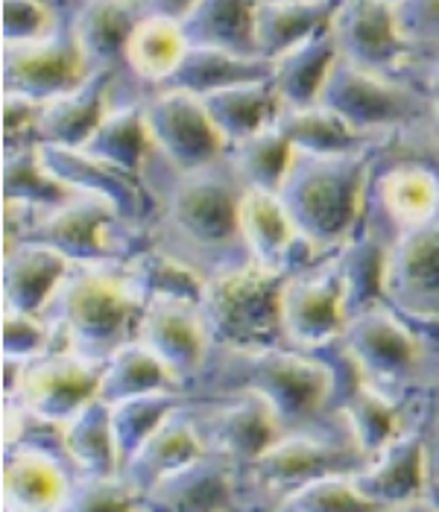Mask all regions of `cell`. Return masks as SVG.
<instances>
[{"label":"cell","mask_w":439,"mask_h":512,"mask_svg":"<svg viewBox=\"0 0 439 512\" xmlns=\"http://www.w3.org/2000/svg\"><path fill=\"white\" fill-rule=\"evenodd\" d=\"M41 156L47 161V167L65 179L71 188L77 191H88V194H100V197L112 199L120 211H138V191L135 182L129 179L132 173H123L118 167H109L97 158H91L82 150H71V147H47L39 144Z\"/></svg>","instance_id":"obj_33"},{"label":"cell","mask_w":439,"mask_h":512,"mask_svg":"<svg viewBox=\"0 0 439 512\" xmlns=\"http://www.w3.org/2000/svg\"><path fill=\"white\" fill-rule=\"evenodd\" d=\"M200 97L205 109H208V115L214 118V123L223 129V135L229 138V144H238L243 138H249L252 132L264 129L284 109L279 91H276L270 77L226 85V88L208 91V94H200Z\"/></svg>","instance_id":"obj_29"},{"label":"cell","mask_w":439,"mask_h":512,"mask_svg":"<svg viewBox=\"0 0 439 512\" xmlns=\"http://www.w3.org/2000/svg\"><path fill=\"white\" fill-rule=\"evenodd\" d=\"M337 56H340V50H337L331 27L287 47L281 56H276L270 79L279 91L281 103L290 109L314 106L320 97L322 82L328 77L331 65L337 62Z\"/></svg>","instance_id":"obj_27"},{"label":"cell","mask_w":439,"mask_h":512,"mask_svg":"<svg viewBox=\"0 0 439 512\" xmlns=\"http://www.w3.org/2000/svg\"><path fill=\"white\" fill-rule=\"evenodd\" d=\"M317 103L349 120L358 132L399 126L434 112L431 100L416 97L410 88L387 79L384 71L363 68L346 56H337V62L331 65Z\"/></svg>","instance_id":"obj_5"},{"label":"cell","mask_w":439,"mask_h":512,"mask_svg":"<svg viewBox=\"0 0 439 512\" xmlns=\"http://www.w3.org/2000/svg\"><path fill=\"white\" fill-rule=\"evenodd\" d=\"M255 6L258 0H200L182 24L191 41L217 44L243 56H258L252 39Z\"/></svg>","instance_id":"obj_35"},{"label":"cell","mask_w":439,"mask_h":512,"mask_svg":"<svg viewBox=\"0 0 439 512\" xmlns=\"http://www.w3.org/2000/svg\"><path fill=\"white\" fill-rule=\"evenodd\" d=\"M144 15L141 0H85L71 36L82 47L94 71H112L123 62L126 41Z\"/></svg>","instance_id":"obj_24"},{"label":"cell","mask_w":439,"mask_h":512,"mask_svg":"<svg viewBox=\"0 0 439 512\" xmlns=\"http://www.w3.org/2000/svg\"><path fill=\"white\" fill-rule=\"evenodd\" d=\"M3 460V507L12 510H62L68 501V477L39 445H18Z\"/></svg>","instance_id":"obj_22"},{"label":"cell","mask_w":439,"mask_h":512,"mask_svg":"<svg viewBox=\"0 0 439 512\" xmlns=\"http://www.w3.org/2000/svg\"><path fill=\"white\" fill-rule=\"evenodd\" d=\"M126 276L135 284V290L147 299H185V302H200L205 278L194 273L188 264L176 261L167 252H144L135 255V261L126 267Z\"/></svg>","instance_id":"obj_42"},{"label":"cell","mask_w":439,"mask_h":512,"mask_svg":"<svg viewBox=\"0 0 439 512\" xmlns=\"http://www.w3.org/2000/svg\"><path fill=\"white\" fill-rule=\"evenodd\" d=\"M293 144L287 135L273 123L264 129L252 132L238 144H232V167L240 185L246 188H264V191H279L284 182V173L293 158Z\"/></svg>","instance_id":"obj_39"},{"label":"cell","mask_w":439,"mask_h":512,"mask_svg":"<svg viewBox=\"0 0 439 512\" xmlns=\"http://www.w3.org/2000/svg\"><path fill=\"white\" fill-rule=\"evenodd\" d=\"M428 454L419 436H393L381 451L366 457V463L352 472L358 486L381 507L413 504L428 483Z\"/></svg>","instance_id":"obj_18"},{"label":"cell","mask_w":439,"mask_h":512,"mask_svg":"<svg viewBox=\"0 0 439 512\" xmlns=\"http://www.w3.org/2000/svg\"><path fill=\"white\" fill-rule=\"evenodd\" d=\"M378 194L387 214L401 229L434 220L439 211V179L422 164H399L378 182Z\"/></svg>","instance_id":"obj_36"},{"label":"cell","mask_w":439,"mask_h":512,"mask_svg":"<svg viewBox=\"0 0 439 512\" xmlns=\"http://www.w3.org/2000/svg\"><path fill=\"white\" fill-rule=\"evenodd\" d=\"M59 442L68 454V460L85 477L97 474H120V457L112 419H109V401L100 395L85 401L74 416H68L59 425Z\"/></svg>","instance_id":"obj_30"},{"label":"cell","mask_w":439,"mask_h":512,"mask_svg":"<svg viewBox=\"0 0 439 512\" xmlns=\"http://www.w3.org/2000/svg\"><path fill=\"white\" fill-rule=\"evenodd\" d=\"M77 188H71L65 179H59L41 156V147H15L12 156L3 164V197L15 205H36L53 208L68 197H74Z\"/></svg>","instance_id":"obj_37"},{"label":"cell","mask_w":439,"mask_h":512,"mask_svg":"<svg viewBox=\"0 0 439 512\" xmlns=\"http://www.w3.org/2000/svg\"><path fill=\"white\" fill-rule=\"evenodd\" d=\"M141 507L153 510H226L232 507L229 457L205 451L202 457L161 474L141 495Z\"/></svg>","instance_id":"obj_19"},{"label":"cell","mask_w":439,"mask_h":512,"mask_svg":"<svg viewBox=\"0 0 439 512\" xmlns=\"http://www.w3.org/2000/svg\"><path fill=\"white\" fill-rule=\"evenodd\" d=\"M349 299L340 264L287 276L281 284V334L293 349L311 352L343 334Z\"/></svg>","instance_id":"obj_9"},{"label":"cell","mask_w":439,"mask_h":512,"mask_svg":"<svg viewBox=\"0 0 439 512\" xmlns=\"http://www.w3.org/2000/svg\"><path fill=\"white\" fill-rule=\"evenodd\" d=\"M179 378L176 372L161 360L147 343L123 340L109 355L103 357V381H100V398L118 401L126 395L159 393V390H176Z\"/></svg>","instance_id":"obj_32"},{"label":"cell","mask_w":439,"mask_h":512,"mask_svg":"<svg viewBox=\"0 0 439 512\" xmlns=\"http://www.w3.org/2000/svg\"><path fill=\"white\" fill-rule=\"evenodd\" d=\"M428 91H431V109H434V115H439V62H437V68L431 71Z\"/></svg>","instance_id":"obj_51"},{"label":"cell","mask_w":439,"mask_h":512,"mask_svg":"<svg viewBox=\"0 0 439 512\" xmlns=\"http://www.w3.org/2000/svg\"><path fill=\"white\" fill-rule=\"evenodd\" d=\"M100 381L103 357L82 355L77 349L41 352L21 369L12 393L33 416L62 425L85 401L100 395Z\"/></svg>","instance_id":"obj_8"},{"label":"cell","mask_w":439,"mask_h":512,"mask_svg":"<svg viewBox=\"0 0 439 512\" xmlns=\"http://www.w3.org/2000/svg\"><path fill=\"white\" fill-rule=\"evenodd\" d=\"M50 3L44 0H3V41H30L47 36Z\"/></svg>","instance_id":"obj_47"},{"label":"cell","mask_w":439,"mask_h":512,"mask_svg":"<svg viewBox=\"0 0 439 512\" xmlns=\"http://www.w3.org/2000/svg\"><path fill=\"white\" fill-rule=\"evenodd\" d=\"M176 407H179V398L173 390L126 395L118 401H109V419H112V434L118 445L120 469Z\"/></svg>","instance_id":"obj_40"},{"label":"cell","mask_w":439,"mask_h":512,"mask_svg":"<svg viewBox=\"0 0 439 512\" xmlns=\"http://www.w3.org/2000/svg\"><path fill=\"white\" fill-rule=\"evenodd\" d=\"M50 305L68 349L106 357L123 343L129 328H138L147 302L126 273L118 276L100 264H82L80 273L62 281Z\"/></svg>","instance_id":"obj_2"},{"label":"cell","mask_w":439,"mask_h":512,"mask_svg":"<svg viewBox=\"0 0 439 512\" xmlns=\"http://www.w3.org/2000/svg\"><path fill=\"white\" fill-rule=\"evenodd\" d=\"M384 3H390V6H399L401 0H384Z\"/></svg>","instance_id":"obj_52"},{"label":"cell","mask_w":439,"mask_h":512,"mask_svg":"<svg viewBox=\"0 0 439 512\" xmlns=\"http://www.w3.org/2000/svg\"><path fill=\"white\" fill-rule=\"evenodd\" d=\"M44 3H50V0H44Z\"/></svg>","instance_id":"obj_53"},{"label":"cell","mask_w":439,"mask_h":512,"mask_svg":"<svg viewBox=\"0 0 439 512\" xmlns=\"http://www.w3.org/2000/svg\"><path fill=\"white\" fill-rule=\"evenodd\" d=\"M384 252L375 243H358L346 252V258H340V273L346 281V299H349V311L352 308H366L375 305V296L384 299L381 293V273H384Z\"/></svg>","instance_id":"obj_44"},{"label":"cell","mask_w":439,"mask_h":512,"mask_svg":"<svg viewBox=\"0 0 439 512\" xmlns=\"http://www.w3.org/2000/svg\"><path fill=\"white\" fill-rule=\"evenodd\" d=\"M276 126L287 135L296 150L305 153H349L358 150V129L343 120L337 112L325 109L320 103L290 109L284 106L276 115Z\"/></svg>","instance_id":"obj_38"},{"label":"cell","mask_w":439,"mask_h":512,"mask_svg":"<svg viewBox=\"0 0 439 512\" xmlns=\"http://www.w3.org/2000/svg\"><path fill=\"white\" fill-rule=\"evenodd\" d=\"M331 33L340 56L372 71H390L407 53L396 9L384 0H340L331 18Z\"/></svg>","instance_id":"obj_13"},{"label":"cell","mask_w":439,"mask_h":512,"mask_svg":"<svg viewBox=\"0 0 439 512\" xmlns=\"http://www.w3.org/2000/svg\"><path fill=\"white\" fill-rule=\"evenodd\" d=\"M340 0H258L252 39L261 59H276L287 47L331 27Z\"/></svg>","instance_id":"obj_25"},{"label":"cell","mask_w":439,"mask_h":512,"mask_svg":"<svg viewBox=\"0 0 439 512\" xmlns=\"http://www.w3.org/2000/svg\"><path fill=\"white\" fill-rule=\"evenodd\" d=\"M208 451L197 422L176 416V410L161 422L153 434L141 442V448L123 463V477L144 495L150 483H156L161 474L173 472L191 460H197Z\"/></svg>","instance_id":"obj_26"},{"label":"cell","mask_w":439,"mask_h":512,"mask_svg":"<svg viewBox=\"0 0 439 512\" xmlns=\"http://www.w3.org/2000/svg\"><path fill=\"white\" fill-rule=\"evenodd\" d=\"M238 226L252 261L273 267V270H281V264L290 258L293 246L302 240L279 194L264 191V188L243 185Z\"/></svg>","instance_id":"obj_23"},{"label":"cell","mask_w":439,"mask_h":512,"mask_svg":"<svg viewBox=\"0 0 439 512\" xmlns=\"http://www.w3.org/2000/svg\"><path fill=\"white\" fill-rule=\"evenodd\" d=\"M144 120L153 150H159L179 173L211 167L226 150H232L229 138L194 91L161 88L144 106Z\"/></svg>","instance_id":"obj_6"},{"label":"cell","mask_w":439,"mask_h":512,"mask_svg":"<svg viewBox=\"0 0 439 512\" xmlns=\"http://www.w3.org/2000/svg\"><path fill=\"white\" fill-rule=\"evenodd\" d=\"M135 337L147 343L176 372L179 381H185L202 366L211 331L200 311V302L147 299Z\"/></svg>","instance_id":"obj_14"},{"label":"cell","mask_w":439,"mask_h":512,"mask_svg":"<svg viewBox=\"0 0 439 512\" xmlns=\"http://www.w3.org/2000/svg\"><path fill=\"white\" fill-rule=\"evenodd\" d=\"M115 214L120 208L112 199L77 191L65 202L44 208L33 226V237L56 246L71 261L100 264L103 255H109V223Z\"/></svg>","instance_id":"obj_15"},{"label":"cell","mask_w":439,"mask_h":512,"mask_svg":"<svg viewBox=\"0 0 439 512\" xmlns=\"http://www.w3.org/2000/svg\"><path fill=\"white\" fill-rule=\"evenodd\" d=\"M343 419L352 434V445H358L363 457L381 451L393 436H399V410L381 393V387L363 381L349 401L343 404Z\"/></svg>","instance_id":"obj_41"},{"label":"cell","mask_w":439,"mask_h":512,"mask_svg":"<svg viewBox=\"0 0 439 512\" xmlns=\"http://www.w3.org/2000/svg\"><path fill=\"white\" fill-rule=\"evenodd\" d=\"M71 276V258L50 243L30 240L6 252L3 261V305L21 314H44L62 281Z\"/></svg>","instance_id":"obj_20"},{"label":"cell","mask_w":439,"mask_h":512,"mask_svg":"<svg viewBox=\"0 0 439 512\" xmlns=\"http://www.w3.org/2000/svg\"><path fill=\"white\" fill-rule=\"evenodd\" d=\"M197 428L211 451L243 463H252L284 434V425L270 401L252 390H240L235 404L211 410L202 422H197Z\"/></svg>","instance_id":"obj_17"},{"label":"cell","mask_w":439,"mask_h":512,"mask_svg":"<svg viewBox=\"0 0 439 512\" xmlns=\"http://www.w3.org/2000/svg\"><path fill=\"white\" fill-rule=\"evenodd\" d=\"M340 343L363 381L375 387L399 384L416 372L422 360L419 337L387 305L378 302L349 314Z\"/></svg>","instance_id":"obj_7"},{"label":"cell","mask_w":439,"mask_h":512,"mask_svg":"<svg viewBox=\"0 0 439 512\" xmlns=\"http://www.w3.org/2000/svg\"><path fill=\"white\" fill-rule=\"evenodd\" d=\"M50 343V328L39 314H21L3 308V357L33 360Z\"/></svg>","instance_id":"obj_46"},{"label":"cell","mask_w":439,"mask_h":512,"mask_svg":"<svg viewBox=\"0 0 439 512\" xmlns=\"http://www.w3.org/2000/svg\"><path fill=\"white\" fill-rule=\"evenodd\" d=\"M240 182V179H238ZM211 167L182 173L170 194V223L197 246H226L240 235L238 214L243 185Z\"/></svg>","instance_id":"obj_12"},{"label":"cell","mask_w":439,"mask_h":512,"mask_svg":"<svg viewBox=\"0 0 439 512\" xmlns=\"http://www.w3.org/2000/svg\"><path fill=\"white\" fill-rule=\"evenodd\" d=\"M270 71H273L270 59L243 56V53L217 47V44H205V41H191L176 74L159 88H185L194 94H208V91L249 82V79H267Z\"/></svg>","instance_id":"obj_28"},{"label":"cell","mask_w":439,"mask_h":512,"mask_svg":"<svg viewBox=\"0 0 439 512\" xmlns=\"http://www.w3.org/2000/svg\"><path fill=\"white\" fill-rule=\"evenodd\" d=\"M281 270L249 261L205 278L200 311L211 337L229 349L270 346L281 334Z\"/></svg>","instance_id":"obj_3"},{"label":"cell","mask_w":439,"mask_h":512,"mask_svg":"<svg viewBox=\"0 0 439 512\" xmlns=\"http://www.w3.org/2000/svg\"><path fill=\"white\" fill-rule=\"evenodd\" d=\"M62 510H141V492L123 474H82Z\"/></svg>","instance_id":"obj_45"},{"label":"cell","mask_w":439,"mask_h":512,"mask_svg":"<svg viewBox=\"0 0 439 512\" xmlns=\"http://www.w3.org/2000/svg\"><path fill=\"white\" fill-rule=\"evenodd\" d=\"M41 103L24 94H12L3 91V132L6 141H18L21 135H36V123H39Z\"/></svg>","instance_id":"obj_49"},{"label":"cell","mask_w":439,"mask_h":512,"mask_svg":"<svg viewBox=\"0 0 439 512\" xmlns=\"http://www.w3.org/2000/svg\"><path fill=\"white\" fill-rule=\"evenodd\" d=\"M366 158L349 153L293 150L276 191L308 246H334L352 235L363 208Z\"/></svg>","instance_id":"obj_1"},{"label":"cell","mask_w":439,"mask_h":512,"mask_svg":"<svg viewBox=\"0 0 439 512\" xmlns=\"http://www.w3.org/2000/svg\"><path fill=\"white\" fill-rule=\"evenodd\" d=\"M381 293L390 305L422 319L439 316V220L404 229L384 252Z\"/></svg>","instance_id":"obj_11"},{"label":"cell","mask_w":439,"mask_h":512,"mask_svg":"<svg viewBox=\"0 0 439 512\" xmlns=\"http://www.w3.org/2000/svg\"><path fill=\"white\" fill-rule=\"evenodd\" d=\"M109 88L112 71H94L80 88L44 100L36 123L39 144L80 150L109 112Z\"/></svg>","instance_id":"obj_21"},{"label":"cell","mask_w":439,"mask_h":512,"mask_svg":"<svg viewBox=\"0 0 439 512\" xmlns=\"http://www.w3.org/2000/svg\"><path fill=\"white\" fill-rule=\"evenodd\" d=\"M141 3H144V12H150V15H164V18L185 21L200 0H141Z\"/></svg>","instance_id":"obj_50"},{"label":"cell","mask_w":439,"mask_h":512,"mask_svg":"<svg viewBox=\"0 0 439 512\" xmlns=\"http://www.w3.org/2000/svg\"><path fill=\"white\" fill-rule=\"evenodd\" d=\"M281 510L296 512H360L381 510L363 489L352 472H334L314 477L290 492H284V501H279Z\"/></svg>","instance_id":"obj_43"},{"label":"cell","mask_w":439,"mask_h":512,"mask_svg":"<svg viewBox=\"0 0 439 512\" xmlns=\"http://www.w3.org/2000/svg\"><path fill=\"white\" fill-rule=\"evenodd\" d=\"M393 9L407 44L439 41V0H401Z\"/></svg>","instance_id":"obj_48"},{"label":"cell","mask_w":439,"mask_h":512,"mask_svg":"<svg viewBox=\"0 0 439 512\" xmlns=\"http://www.w3.org/2000/svg\"><path fill=\"white\" fill-rule=\"evenodd\" d=\"M366 463L358 445L340 448L334 442H325L317 436L281 434L270 448H264L249 466L255 469L258 480L267 489L290 492L314 477L334 472H355Z\"/></svg>","instance_id":"obj_16"},{"label":"cell","mask_w":439,"mask_h":512,"mask_svg":"<svg viewBox=\"0 0 439 512\" xmlns=\"http://www.w3.org/2000/svg\"><path fill=\"white\" fill-rule=\"evenodd\" d=\"M94 74L74 36L3 41V91L33 100H53L80 88Z\"/></svg>","instance_id":"obj_10"},{"label":"cell","mask_w":439,"mask_h":512,"mask_svg":"<svg viewBox=\"0 0 439 512\" xmlns=\"http://www.w3.org/2000/svg\"><path fill=\"white\" fill-rule=\"evenodd\" d=\"M80 150L109 167H118L123 173H135L144 156L153 150L144 109H138V106L115 109V112L109 109L106 118L94 129V135L82 144Z\"/></svg>","instance_id":"obj_34"},{"label":"cell","mask_w":439,"mask_h":512,"mask_svg":"<svg viewBox=\"0 0 439 512\" xmlns=\"http://www.w3.org/2000/svg\"><path fill=\"white\" fill-rule=\"evenodd\" d=\"M188 47H191V39L182 21L144 12L126 41L123 65H129L132 74H138L153 85H164L176 74Z\"/></svg>","instance_id":"obj_31"},{"label":"cell","mask_w":439,"mask_h":512,"mask_svg":"<svg viewBox=\"0 0 439 512\" xmlns=\"http://www.w3.org/2000/svg\"><path fill=\"white\" fill-rule=\"evenodd\" d=\"M243 390L264 395L281 425L305 422L320 413L334 390L331 369L308 352H284L273 346L229 349Z\"/></svg>","instance_id":"obj_4"}]
</instances>
